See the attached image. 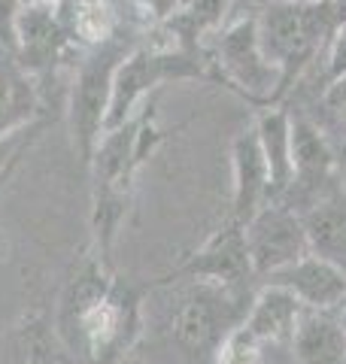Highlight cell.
<instances>
[{
  "label": "cell",
  "instance_id": "6da1fadb",
  "mask_svg": "<svg viewBox=\"0 0 346 364\" xmlns=\"http://www.w3.org/2000/svg\"><path fill=\"white\" fill-rule=\"evenodd\" d=\"M249 286H222V282L192 279L189 289L177 294L161 322V340L177 352L182 364H216L225 337L243 325L249 313Z\"/></svg>",
  "mask_w": 346,
  "mask_h": 364
},
{
  "label": "cell",
  "instance_id": "7a4b0ae2",
  "mask_svg": "<svg viewBox=\"0 0 346 364\" xmlns=\"http://www.w3.org/2000/svg\"><path fill=\"white\" fill-rule=\"evenodd\" d=\"M137 46H140V37L131 25H115V31H110L95 46H88L76 61L70 88V128L76 155L85 167L91 164L95 146L103 136V128H107L115 70Z\"/></svg>",
  "mask_w": 346,
  "mask_h": 364
},
{
  "label": "cell",
  "instance_id": "3957f363",
  "mask_svg": "<svg viewBox=\"0 0 346 364\" xmlns=\"http://www.w3.org/2000/svg\"><path fill=\"white\" fill-rule=\"evenodd\" d=\"M256 25L261 49L280 67L283 91H288L316 55L328 49L334 16L328 0H273L258 6Z\"/></svg>",
  "mask_w": 346,
  "mask_h": 364
},
{
  "label": "cell",
  "instance_id": "277c9868",
  "mask_svg": "<svg viewBox=\"0 0 346 364\" xmlns=\"http://www.w3.org/2000/svg\"><path fill=\"white\" fill-rule=\"evenodd\" d=\"M204 64L198 55H192L177 46L167 49H149V46H137V49L119 64L112 79V97L107 112V128H119L134 112L140 109L143 100L152 95L161 82H177V79H204Z\"/></svg>",
  "mask_w": 346,
  "mask_h": 364
},
{
  "label": "cell",
  "instance_id": "5b68a950",
  "mask_svg": "<svg viewBox=\"0 0 346 364\" xmlns=\"http://www.w3.org/2000/svg\"><path fill=\"white\" fill-rule=\"evenodd\" d=\"M216 67L222 70L225 82L240 91L243 97L256 104L273 107L285 91H283V73L261 49L256 13L240 16L216 33V49H213Z\"/></svg>",
  "mask_w": 346,
  "mask_h": 364
},
{
  "label": "cell",
  "instance_id": "8992f818",
  "mask_svg": "<svg viewBox=\"0 0 346 364\" xmlns=\"http://www.w3.org/2000/svg\"><path fill=\"white\" fill-rule=\"evenodd\" d=\"M243 231L256 277H271V273L295 264L298 258L310 255L301 213L283 200H268L243 225Z\"/></svg>",
  "mask_w": 346,
  "mask_h": 364
},
{
  "label": "cell",
  "instance_id": "52a82bcc",
  "mask_svg": "<svg viewBox=\"0 0 346 364\" xmlns=\"http://www.w3.org/2000/svg\"><path fill=\"white\" fill-rule=\"evenodd\" d=\"M173 279H204V282H222V286H249L256 279L246 249V231L237 219L216 231L198 255H192L186 264H179L173 273H167L158 282Z\"/></svg>",
  "mask_w": 346,
  "mask_h": 364
},
{
  "label": "cell",
  "instance_id": "ba28073f",
  "mask_svg": "<svg viewBox=\"0 0 346 364\" xmlns=\"http://www.w3.org/2000/svg\"><path fill=\"white\" fill-rule=\"evenodd\" d=\"M85 49L70 40V33L61 28L52 4H33L25 6L19 16V46L16 55L33 76L55 73L58 64L70 61L73 55L79 58Z\"/></svg>",
  "mask_w": 346,
  "mask_h": 364
},
{
  "label": "cell",
  "instance_id": "9c48e42d",
  "mask_svg": "<svg viewBox=\"0 0 346 364\" xmlns=\"http://www.w3.org/2000/svg\"><path fill=\"white\" fill-rule=\"evenodd\" d=\"M295 294L304 304V310L316 313H337L346 304V270L328 264L316 255H304L295 264L264 277Z\"/></svg>",
  "mask_w": 346,
  "mask_h": 364
},
{
  "label": "cell",
  "instance_id": "30bf717a",
  "mask_svg": "<svg viewBox=\"0 0 346 364\" xmlns=\"http://www.w3.org/2000/svg\"><path fill=\"white\" fill-rule=\"evenodd\" d=\"M231 167H234V219L246 225L271 200V170L256 128L234 136Z\"/></svg>",
  "mask_w": 346,
  "mask_h": 364
},
{
  "label": "cell",
  "instance_id": "8fae6325",
  "mask_svg": "<svg viewBox=\"0 0 346 364\" xmlns=\"http://www.w3.org/2000/svg\"><path fill=\"white\" fill-rule=\"evenodd\" d=\"M40 112V85L16 52L0 49V136L28 131Z\"/></svg>",
  "mask_w": 346,
  "mask_h": 364
},
{
  "label": "cell",
  "instance_id": "7c38bea8",
  "mask_svg": "<svg viewBox=\"0 0 346 364\" xmlns=\"http://www.w3.org/2000/svg\"><path fill=\"white\" fill-rule=\"evenodd\" d=\"M304 313H307L304 304L288 289L276 286V282H264L252 294L243 328L249 334H256L258 340H264V343H292L295 328Z\"/></svg>",
  "mask_w": 346,
  "mask_h": 364
},
{
  "label": "cell",
  "instance_id": "4fadbf2b",
  "mask_svg": "<svg viewBox=\"0 0 346 364\" xmlns=\"http://www.w3.org/2000/svg\"><path fill=\"white\" fill-rule=\"evenodd\" d=\"M307 252L346 270V195L337 188L301 213Z\"/></svg>",
  "mask_w": 346,
  "mask_h": 364
},
{
  "label": "cell",
  "instance_id": "5bb4252c",
  "mask_svg": "<svg viewBox=\"0 0 346 364\" xmlns=\"http://www.w3.org/2000/svg\"><path fill=\"white\" fill-rule=\"evenodd\" d=\"M234 0H179V6L161 21L177 49L201 55L206 37H216L228 25V13L234 9Z\"/></svg>",
  "mask_w": 346,
  "mask_h": 364
},
{
  "label": "cell",
  "instance_id": "9a60e30c",
  "mask_svg": "<svg viewBox=\"0 0 346 364\" xmlns=\"http://www.w3.org/2000/svg\"><path fill=\"white\" fill-rule=\"evenodd\" d=\"M292 352L298 364H346V331L337 313L307 310L295 328Z\"/></svg>",
  "mask_w": 346,
  "mask_h": 364
},
{
  "label": "cell",
  "instance_id": "2e32d148",
  "mask_svg": "<svg viewBox=\"0 0 346 364\" xmlns=\"http://www.w3.org/2000/svg\"><path fill=\"white\" fill-rule=\"evenodd\" d=\"M256 134L271 170V200H276L292 182V112L283 107H268L256 122Z\"/></svg>",
  "mask_w": 346,
  "mask_h": 364
},
{
  "label": "cell",
  "instance_id": "e0dca14e",
  "mask_svg": "<svg viewBox=\"0 0 346 364\" xmlns=\"http://www.w3.org/2000/svg\"><path fill=\"white\" fill-rule=\"evenodd\" d=\"M264 349L268 343L258 340L256 334H249L243 325H237L234 331L225 337L222 349L216 355V364H261L264 361Z\"/></svg>",
  "mask_w": 346,
  "mask_h": 364
},
{
  "label": "cell",
  "instance_id": "ac0fdd59",
  "mask_svg": "<svg viewBox=\"0 0 346 364\" xmlns=\"http://www.w3.org/2000/svg\"><path fill=\"white\" fill-rule=\"evenodd\" d=\"M40 128H43V124H40V122H33L28 131H21V134H9V136H0V176H4L6 170L19 167V161L28 155V149L33 146V140H37Z\"/></svg>",
  "mask_w": 346,
  "mask_h": 364
},
{
  "label": "cell",
  "instance_id": "d6986e66",
  "mask_svg": "<svg viewBox=\"0 0 346 364\" xmlns=\"http://www.w3.org/2000/svg\"><path fill=\"white\" fill-rule=\"evenodd\" d=\"M322 109H325V116L334 122V128L346 140V73L325 85V91H322Z\"/></svg>",
  "mask_w": 346,
  "mask_h": 364
},
{
  "label": "cell",
  "instance_id": "ffe728a7",
  "mask_svg": "<svg viewBox=\"0 0 346 364\" xmlns=\"http://www.w3.org/2000/svg\"><path fill=\"white\" fill-rule=\"evenodd\" d=\"M25 4L21 0H0V49L16 52L19 46V16Z\"/></svg>",
  "mask_w": 346,
  "mask_h": 364
},
{
  "label": "cell",
  "instance_id": "44dd1931",
  "mask_svg": "<svg viewBox=\"0 0 346 364\" xmlns=\"http://www.w3.org/2000/svg\"><path fill=\"white\" fill-rule=\"evenodd\" d=\"M325 73H328V82L346 73V21L334 28L331 40H328V49H325Z\"/></svg>",
  "mask_w": 346,
  "mask_h": 364
},
{
  "label": "cell",
  "instance_id": "7402d4cb",
  "mask_svg": "<svg viewBox=\"0 0 346 364\" xmlns=\"http://www.w3.org/2000/svg\"><path fill=\"white\" fill-rule=\"evenodd\" d=\"M128 4H134L143 16H149V21H158L161 25V21L179 6V0H128Z\"/></svg>",
  "mask_w": 346,
  "mask_h": 364
},
{
  "label": "cell",
  "instance_id": "603a6c76",
  "mask_svg": "<svg viewBox=\"0 0 346 364\" xmlns=\"http://www.w3.org/2000/svg\"><path fill=\"white\" fill-rule=\"evenodd\" d=\"M261 364H298L295 352H292V343H268Z\"/></svg>",
  "mask_w": 346,
  "mask_h": 364
},
{
  "label": "cell",
  "instance_id": "cb8c5ba5",
  "mask_svg": "<svg viewBox=\"0 0 346 364\" xmlns=\"http://www.w3.org/2000/svg\"><path fill=\"white\" fill-rule=\"evenodd\" d=\"M334 149H337V188L346 195V140L334 143Z\"/></svg>",
  "mask_w": 346,
  "mask_h": 364
},
{
  "label": "cell",
  "instance_id": "d4e9b609",
  "mask_svg": "<svg viewBox=\"0 0 346 364\" xmlns=\"http://www.w3.org/2000/svg\"><path fill=\"white\" fill-rule=\"evenodd\" d=\"M331 4V16H334V28L346 21V0H328Z\"/></svg>",
  "mask_w": 346,
  "mask_h": 364
},
{
  "label": "cell",
  "instance_id": "484cf974",
  "mask_svg": "<svg viewBox=\"0 0 346 364\" xmlns=\"http://www.w3.org/2000/svg\"><path fill=\"white\" fill-rule=\"evenodd\" d=\"M337 318H340V325H343V331H346V304H343L340 310H337Z\"/></svg>",
  "mask_w": 346,
  "mask_h": 364
},
{
  "label": "cell",
  "instance_id": "4316f807",
  "mask_svg": "<svg viewBox=\"0 0 346 364\" xmlns=\"http://www.w3.org/2000/svg\"><path fill=\"white\" fill-rule=\"evenodd\" d=\"M25 6H33V4H58V0H21Z\"/></svg>",
  "mask_w": 346,
  "mask_h": 364
},
{
  "label": "cell",
  "instance_id": "83f0119b",
  "mask_svg": "<svg viewBox=\"0 0 346 364\" xmlns=\"http://www.w3.org/2000/svg\"><path fill=\"white\" fill-rule=\"evenodd\" d=\"M13 173H16V167H13V170H6V173H4V176H0V188H4V186H6V179H9V176H13Z\"/></svg>",
  "mask_w": 346,
  "mask_h": 364
},
{
  "label": "cell",
  "instance_id": "f1b7e54d",
  "mask_svg": "<svg viewBox=\"0 0 346 364\" xmlns=\"http://www.w3.org/2000/svg\"><path fill=\"white\" fill-rule=\"evenodd\" d=\"M252 6H261V4H273V0H249Z\"/></svg>",
  "mask_w": 346,
  "mask_h": 364
},
{
  "label": "cell",
  "instance_id": "f546056e",
  "mask_svg": "<svg viewBox=\"0 0 346 364\" xmlns=\"http://www.w3.org/2000/svg\"><path fill=\"white\" fill-rule=\"evenodd\" d=\"M234 4H237V6H243V4H249V0H234Z\"/></svg>",
  "mask_w": 346,
  "mask_h": 364
}]
</instances>
